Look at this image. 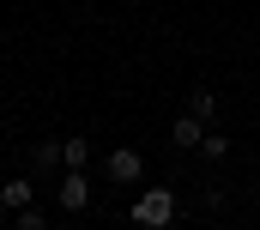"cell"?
Returning a JSON list of instances; mask_svg holds the SVG:
<instances>
[{"mask_svg": "<svg viewBox=\"0 0 260 230\" xmlns=\"http://www.w3.org/2000/svg\"><path fill=\"white\" fill-rule=\"evenodd\" d=\"M188 115H194V121H212V115H218V91H212V85H194V91H188Z\"/></svg>", "mask_w": 260, "mask_h": 230, "instance_id": "obj_6", "label": "cell"}, {"mask_svg": "<svg viewBox=\"0 0 260 230\" xmlns=\"http://www.w3.org/2000/svg\"><path fill=\"white\" fill-rule=\"evenodd\" d=\"M0 206L6 212H30V182L18 176V182H0Z\"/></svg>", "mask_w": 260, "mask_h": 230, "instance_id": "obj_7", "label": "cell"}, {"mask_svg": "<svg viewBox=\"0 0 260 230\" xmlns=\"http://www.w3.org/2000/svg\"><path fill=\"white\" fill-rule=\"evenodd\" d=\"M91 164V139L85 133H67L61 139V170H85Z\"/></svg>", "mask_w": 260, "mask_h": 230, "instance_id": "obj_5", "label": "cell"}, {"mask_svg": "<svg viewBox=\"0 0 260 230\" xmlns=\"http://www.w3.org/2000/svg\"><path fill=\"white\" fill-rule=\"evenodd\" d=\"M30 164H37V170H55V164H61V139H37V146H30Z\"/></svg>", "mask_w": 260, "mask_h": 230, "instance_id": "obj_8", "label": "cell"}, {"mask_svg": "<svg viewBox=\"0 0 260 230\" xmlns=\"http://www.w3.org/2000/svg\"><path fill=\"white\" fill-rule=\"evenodd\" d=\"M200 158H206V164H218V158H230V139H224V133H206V146H200Z\"/></svg>", "mask_w": 260, "mask_h": 230, "instance_id": "obj_9", "label": "cell"}, {"mask_svg": "<svg viewBox=\"0 0 260 230\" xmlns=\"http://www.w3.org/2000/svg\"><path fill=\"white\" fill-rule=\"evenodd\" d=\"M170 218H176V194H170V188H139V200H133V224L164 230Z\"/></svg>", "mask_w": 260, "mask_h": 230, "instance_id": "obj_1", "label": "cell"}, {"mask_svg": "<svg viewBox=\"0 0 260 230\" xmlns=\"http://www.w3.org/2000/svg\"><path fill=\"white\" fill-rule=\"evenodd\" d=\"M206 133H212V127L194 121V115H176V121H170V146H182V152H200V146H206Z\"/></svg>", "mask_w": 260, "mask_h": 230, "instance_id": "obj_4", "label": "cell"}, {"mask_svg": "<svg viewBox=\"0 0 260 230\" xmlns=\"http://www.w3.org/2000/svg\"><path fill=\"white\" fill-rule=\"evenodd\" d=\"M55 200H61V212H85V206H91V176H85V170H67L61 188H55Z\"/></svg>", "mask_w": 260, "mask_h": 230, "instance_id": "obj_2", "label": "cell"}, {"mask_svg": "<svg viewBox=\"0 0 260 230\" xmlns=\"http://www.w3.org/2000/svg\"><path fill=\"white\" fill-rule=\"evenodd\" d=\"M18 230H49V218L43 212H18Z\"/></svg>", "mask_w": 260, "mask_h": 230, "instance_id": "obj_10", "label": "cell"}, {"mask_svg": "<svg viewBox=\"0 0 260 230\" xmlns=\"http://www.w3.org/2000/svg\"><path fill=\"white\" fill-rule=\"evenodd\" d=\"M103 176H109V182H139V176H145V158H139L133 146H115V152L103 158Z\"/></svg>", "mask_w": 260, "mask_h": 230, "instance_id": "obj_3", "label": "cell"}]
</instances>
